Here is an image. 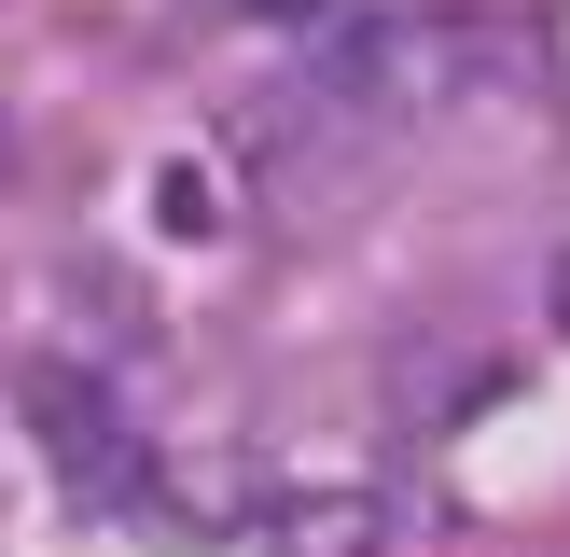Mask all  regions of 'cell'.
Masks as SVG:
<instances>
[{
  "mask_svg": "<svg viewBox=\"0 0 570 557\" xmlns=\"http://www.w3.org/2000/svg\"><path fill=\"white\" fill-rule=\"evenodd\" d=\"M334 84L362 111H488V98L557 84V42L515 28V14H390V28L334 42Z\"/></svg>",
  "mask_w": 570,
  "mask_h": 557,
  "instance_id": "cell-1",
  "label": "cell"
},
{
  "mask_svg": "<svg viewBox=\"0 0 570 557\" xmlns=\"http://www.w3.org/2000/svg\"><path fill=\"white\" fill-rule=\"evenodd\" d=\"M28 418H42L56 432V473H70V488H139V446H126V418L111 404H83V377H28Z\"/></svg>",
  "mask_w": 570,
  "mask_h": 557,
  "instance_id": "cell-2",
  "label": "cell"
},
{
  "mask_svg": "<svg viewBox=\"0 0 570 557\" xmlns=\"http://www.w3.org/2000/svg\"><path fill=\"white\" fill-rule=\"evenodd\" d=\"M265 557H390V501L376 488H293L265 516Z\"/></svg>",
  "mask_w": 570,
  "mask_h": 557,
  "instance_id": "cell-3",
  "label": "cell"
},
{
  "mask_svg": "<svg viewBox=\"0 0 570 557\" xmlns=\"http://www.w3.org/2000/svg\"><path fill=\"white\" fill-rule=\"evenodd\" d=\"M0 167H14V126H0Z\"/></svg>",
  "mask_w": 570,
  "mask_h": 557,
  "instance_id": "cell-4",
  "label": "cell"
}]
</instances>
